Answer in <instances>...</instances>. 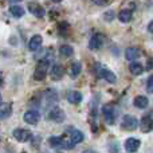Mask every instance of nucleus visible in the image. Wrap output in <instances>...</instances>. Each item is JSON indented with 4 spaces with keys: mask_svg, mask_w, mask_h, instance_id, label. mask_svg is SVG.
<instances>
[{
    "mask_svg": "<svg viewBox=\"0 0 153 153\" xmlns=\"http://www.w3.org/2000/svg\"><path fill=\"white\" fill-rule=\"evenodd\" d=\"M48 67H50V59L46 58V59H43V61H40L36 70H35V73H34L35 81H43V79L46 78V75H47Z\"/></svg>",
    "mask_w": 153,
    "mask_h": 153,
    "instance_id": "nucleus-1",
    "label": "nucleus"
},
{
    "mask_svg": "<svg viewBox=\"0 0 153 153\" xmlns=\"http://www.w3.org/2000/svg\"><path fill=\"white\" fill-rule=\"evenodd\" d=\"M103 117H105V121L109 125H113L116 122V116H117V110L113 105H105L102 109Z\"/></svg>",
    "mask_w": 153,
    "mask_h": 153,
    "instance_id": "nucleus-2",
    "label": "nucleus"
},
{
    "mask_svg": "<svg viewBox=\"0 0 153 153\" xmlns=\"http://www.w3.org/2000/svg\"><path fill=\"white\" fill-rule=\"evenodd\" d=\"M137 126H138V121H137V118L136 117H133V116H124V118H122V121H121V128L124 130H134V129H137Z\"/></svg>",
    "mask_w": 153,
    "mask_h": 153,
    "instance_id": "nucleus-3",
    "label": "nucleus"
},
{
    "mask_svg": "<svg viewBox=\"0 0 153 153\" xmlns=\"http://www.w3.org/2000/svg\"><path fill=\"white\" fill-rule=\"evenodd\" d=\"M65 118H66V114L59 108H53L48 111V120H51V121H54V122H58V124L59 122H63Z\"/></svg>",
    "mask_w": 153,
    "mask_h": 153,
    "instance_id": "nucleus-4",
    "label": "nucleus"
},
{
    "mask_svg": "<svg viewBox=\"0 0 153 153\" xmlns=\"http://www.w3.org/2000/svg\"><path fill=\"white\" fill-rule=\"evenodd\" d=\"M12 134H13V137H15V140H18L19 143H27V141L32 137V134H31V132H30V130L22 129V128L15 129Z\"/></svg>",
    "mask_w": 153,
    "mask_h": 153,
    "instance_id": "nucleus-5",
    "label": "nucleus"
},
{
    "mask_svg": "<svg viewBox=\"0 0 153 153\" xmlns=\"http://www.w3.org/2000/svg\"><path fill=\"white\" fill-rule=\"evenodd\" d=\"M103 43H105V36L102 34H94L90 38L89 48L90 50H98V48L102 47Z\"/></svg>",
    "mask_w": 153,
    "mask_h": 153,
    "instance_id": "nucleus-6",
    "label": "nucleus"
},
{
    "mask_svg": "<svg viewBox=\"0 0 153 153\" xmlns=\"http://www.w3.org/2000/svg\"><path fill=\"white\" fill-rule=\"evenodd\" d=\"M23 120L26 124H30V125H36L40 120V114L38 110H28L24 113L23 116Z\"/></svg>",
    "mask_w": 153,
    "mask_h": 153,
    "instance_id": "nucleus-7",
    "label": "nucleus"
},
{
    "mask_svg": "<svg viewBox=\"0 0 153 153\" xmlns=\"http://www.w3.org/2000/svg\"><path fill=\"white\" fill-rule=\"evenodd\" d=\"M141 145V141L138 140V138H134V137H129L126 138V141H125L124 146H125V151L129 152V153H134L138 151V148H140Z\"/></svg>",
    "mask_w": 153,
    "mask_h": 153,
    "instance_id": "nucleus-8",
    "label": "nucleus"
},
{
    "mask_svg": "<svg viewBox=\"0 0 153 153\" xmlns=\"http://www.w3.org/2000/svg\"><path fill=\"white\" fill-rule=\"evenodd\" d=\"M28 10L32 15L36 18H43L46 15V10L39 4V3H28Z\"/></svg>",
    "mask_w": 153,
    "mask_h": 153,
    "instance_id": "nucleus-9",
    "label": "nucleus"
},
{
    "mask_svg": "<svg viewBox=\"0 0 153 153\" xmlns=\"http://www.w3.org/2000/svg\"><path fill=\"white\" fill-rule=\"evenodd\" d=\"M98 75H100L101 78H103L105 81H108L109 83H114V82L117 81L116 74L108 69H103V67H100V69H98Z\"/></svg>",
    "mask_w": 153,
    "mask_h": 153,
    "instance_id": "nucleus-10",
    "label": "nucleus"
},
{
    "mask_svg": "<svg viewBox=\"0 0 153 153\" xmlns=\"http://www.w3.org/2000/svg\"><path fill=\"white\" fill-rule=\"evenodd\" d=\"M50 74L54 81H61L65 75V69L61 65H53V67H51V70H50Z\"/></svg>",
    "mask_w": 153,
    "mask_h": 153,
    "instance_id": "nucleus-11",
    "label": "nucleus"
},
{
    "mask_svg": "<svg viewBox=\"0 0 153 153\" xmlns=\"http://www.w3.org/2000/svg\"><path fill=\"white\" fill-rule=\"evenodd\" d=\"M140 128L144 133H149L153 129V120L151 116H144L140 121Z\"/></svg>",
    "mask_w": 153,
    "mask_h": 153,
    "instance_id": "nucleus-12",
    "label": "nucleus"
},
{
    "mask_svg": "<svg viewBox=\"0 0 153 153\" xmlns=\"http://www.w3.org/2000/svg\"><path fill=\"white\" fill-rule=\"evenodd\" d=\"M42 42H43V38L40 35H34L28 42V50H31V51L39 50L40 46H42Z\"/></svg>",
    "mask_w": 153,
    "mask_h": 153,
    "instance_id": "nucleus-13",
    "label": "nucleus"
},
{
    "mask_svg": "<svg viewBox=\"0 0 153 153\" xmlns=\"http://www.w3.org/2000/svg\"><path fill=\"white\" fill-rule=\"evenodd\" d=\"M69 134H70V141H71L74 145H76V144L82 143L85 138L83 133L81 132V130L78 129H73V130H69Z\"/></svg>",
    "mask_w": 153,
    "mask_h": 153,
    "instance_id": "nucleus-14",
    "label": "nucleus"
},
{
    "mask_svg": "<svg viewBox=\"0 0 153 153\" xmlns=\"http://www.w3.org/2000/svg\"><path fill=\"white\" fill-rule=\"evenodd\" d=\"M67 101L73 105H76L82 101V93L81 91H76V90H73V91L67 93Z\"/></svg>",
    "mask_w": 153,
    "mask_h": 153,
    "instance_id": "nucleus-15",
    "label": "nucleus"
},
{
    "mask_svg": "<svg viewBox=\"0 0 153 153\" xmlns=\"http://www.w3.org/2000/svg\"><path fill=\"white\" fill-rule=\"evenodd\" d=\"M133 103H134V106L138 109H145V108H148V105H149V100L145 95H137V97L134 98V101H133Z\"/></svg>",
    "mask_w": 153,
    "mask_h": 153,
    "instance_id": "nucleus-16",
    "label": "nucleus"
},
{
    "mask_svg": "<svg viewBox=\"0 0 153 153\" xmlns=\"http://www.w3.org/2000/svg\"><path fill=\"white\" fill-rule=\"evenodd\" d=\"M140 55H141L140 50L136 47H129L125 51V58H126L128 61H134V59L140 58Z\"/></svg>",
    "mask_w": 153,
    "mask_h": 153,
    "instance_id": "nucleus-17",
    "label": "nucleus"
},
{
    "mask_svg": "<svg viewBox=\"0 0 153 153\" xmlns=\"http://www.w3.org/2000/svg\"><path fill=\"white\" fill-rule=\"evenodd\" d=\"M12 113V106L11 103H1L0 105V120H4L11 116Z\"/></svg>",
    "mask_w": 153,
    "mask_h": 153,
    "instance_id": "nucleus-18",
    "label": "nucleus"
},
{
    "mask_svg": "<svg viewBox=\"0 0 153 153\" xmlns=\"http://www.w3.org/2000/svg\"><path fill=\"white\" fill-rule=\"evenodd\" d=\"M10 13L13 16V18L19 19V18H22V16H24L26 11H24V8L20 7V5H11L10 7Z\"/></svg>",
    "mask_w": 153,
    "mask_h": 153,
    "instance_id": "nucleus-19",
    "label": "nucleus"
},
{
    "mask_svg": "<svg viewBox=\"0 0 153 153\" xmlns=\"http://www.w3.org/2000/svg\"><path fill=\"white\" fill-rule=\"evenodd\" d=\"M48 145H50L51 148H61V146L65 145V141L62 140V137L53 136V137L48 138Z\"/></svg>",
    "mask_w": 153,
    "mask_h": 153,
    "instance_id": "nucleus-20",
    "label": "nucleus"
},
{
    "mask_svg": "<svg viewBox=\"0 0 153 153\" xmlns=\"http://www.w3.org/2000/svg\"><path fill=\"white\" fill-rule=\"evenodd\" d=\"M129 70L133 75H140V74H143L144 67H143V65L138 63V62H132V63L129 65Z\"/></svg>",
    "mask_w": 153,
    "mask_h": 153,
    "instance_id": "nucleus-21",
    "label": "nucleus"
},
{
    "mask_svg": "<svg viewBox=\"0 0 153 153\" xmlns=\"http://www.w3.org/2000/svg\"><path fill=\"white\" fill-rule=\"evenodd\" d=\"M118 19L122 23H129L132 20V11L130 10H122L118 13Z\"/></svg>",
    "mask_w": 153,
    "mask_h": 153,
    "instance_id": "nucleus-22",
    "label": "nucleus"
},
{
    "mask_svg": "<svg viewBox=\"0 0 153 153\" xmlns=\"http://www.w3.org/2000/svg\"><path fill=\"white\" fill-rule=\"evenodd\" d=\"M59 54H61V56H63V58H69V56H71L73 54H74V50H73L71 46L63 45L59 48Z\"/></svg>",
    "mask_w": 153,
    "mask_h": 153,
    "instance_id": "nucleus-23",
    "label": "nucleus"
},
{
    "mask_svg": "<svg viewBox=\"0 0 153 153\" xmlns=\"http://www.w3.org/2000/svg\"><path fill=\"white\" fill-rule=\"evenodd\" d=\"M81 70H82V66L79 62H75V63H73L71 66V71H70V74H71V78H76L79 74H81Z\"/></svg>",
    "mask_w": 153,
    "mask_h": 153,
    "instance_id": "nucleus-24",
    "label": "nucleus"
},
{
    "mask_svg": "<svg viewBox=\"0 0 153 153\" xmlns=\"http://www.w3.org/2000/svg\"><path fill=\"white\" fill-rule=\"evenodd\" d=\"M103 19H105V22H111L114 19V11L113 10L106 11V12L103 13Z\"/></svg>",
    "mask_w": 153,
    "mask_h": 153,
    "instance_id": "nucleus-25",
    "label": "nucleus"
},
{
    "mask_svg": "<svg viewBox=\"0 0 153 153\" xmlns=\"http://www.w3.org/2000/svg\"><path fill=\"white\" fill-rule=\"evenodd\" d=\"M146 90H148L149 93L153 91V74L148 78V81H146Z\"/></svg>",
    "mask_w": 153,
    "mask_h": 153,
    "instance_id": "nucleus-26",
    "label": "nucleus"
},
{
    "mask_svg": "<svg viewBox=\"0 0 153 153\" xmlns=\"http://www.w3.org/2000/svg\"><path fill=\"white\" fill-rule=\"evenodd\" d=\"M148 70H153V58H149L148 59Z\"/></svg>",
    "mask_w": 153,
    "mask_h": 153,
    "instance_id": "nucleus-27",
    "label": "nucleus"
},
{
    "mask_svg": "<svg viewBox=\"0 0 153 153\" xmlns=\"http://www.w3.org/2000/svg\"><path fill=\"white\" fill-rule=\"evenodd\" d=\"M93 3H94V4H97V5H105V4H108V1H97V0H93Z\"/></svg>",
    "mask_w": 153,
    "mask_h": 153,
    "instance_id": "nucleus-28",
    "label": "nucleus"
},
{
    "mask_svg": "<svg viewBox=\"0 0 153 153\" xmlns=\"http://www.w3.org/2000/svg\"><path fill=\"white\" fill-rule=\"evenodd\" d=\"M148 31L151 32V34H153V20H152L151 23L148 24Z\"/></svg>",
    "mask_w": 153,
    "mask_h": 153,
    "instance_id": "nucleus-29",
    "label": "nucleus"
},
{
    "mask_svg": "<svg viewBox=\"0 0 153 153\" xmlns=\"http://www.w3.org/2000/svg\"><path fill=\"white\" fill-rule=\"evenodd\" d=\"M83 153H97L95 151H93V149H87V151H85Z\"/></svg>",
    "mask_w": 153,
    "mask_h": 153,
    "instance_id": "nucleus-30",
    "label": "nucleus"
},
{
    "mask_svg": "<svg viewBox=\"0 0 153 153\" xmlns=\"http://www.w3.org/2000/svg\"><path fill=\"white\" fill-rule=\"evenodd\" d=\"M0 105H1V94H0Z\"/></svg>",
    "mask_w": 153,
    "mask_h": 153,
    "instance_id": "nucleus-31",
    "label": "nucleus"
}]
</instances>
